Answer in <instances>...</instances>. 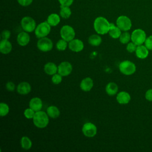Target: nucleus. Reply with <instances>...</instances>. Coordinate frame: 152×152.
I'll return each mask as SVG.
<instances>
[{"instance_id":"24","label":"nucleus","mask_w":152,"mask_h":152,"mask_svg":"<svg viewBox=\"0 0 152 152\" xmlns=\"http://www.w3.org/2000/svg\"><path fill=\"white\" fill-rule=\"evenodd\" d=\"M60 21L61 18L59 15L56 13L50 14L47 18V22L51 27L56 26L60 23Z\"/></svg>"},{"instance_id":"4","label":"nucleus","mask_w":152,"mask_h":152,"mask_svg":"<svg viewBox=\"0 0 152 152\" xmlns=\"http://www.w3.org/2000/svg\"><path fill=\"white\" fill-rule=\"evenodd\" d=\"M51 26L46 21H43L39 24L34 30V34L36 37L40 39L46 37L50 32Z\"/></svg>"},{"instance_id":"27","label":"nucleus","mask_w":152,"mask_h":152,"mask_svg":"<svg viewBox=\"0 0 152 152\" xmlns=\"http://www.w3.org/2000/svg\"><path fill=\"white\" fill-rule=\"evenodd\" d=\"M71 10L69 7L67 6H61L60 5V16L65 19L68 18L71 15Z\"/></svg>"},{"instance_id":"5","label":"nucleus","mask_w":152,"mask_h":152,"mask_svg":"<svg viewBox=\"0 0 152 152\" xmlns=\"http://www.w3.org/2000/svg\"><path fill=\"white\" fill-rule=\"evenodd\" d=\"M131 41L137 46L143 45L146 40L147 36L145 31L141 28L135 29L131 33Z\"/></svg>"},{"instance_id":"38","label":"nucleus","mask_w":152,"mask_h":152,"mask_svg":"<svg viewBox=\"0 0 152 152\" xmlns=\"http://www.w3.org/2000/svg\"><path fill=\"white\" fill-rule=\"evenodd\" d=\"M33 0H17L18 3L23 7H27L30 5Z\"/></svg>"},{"instance_id":"17","label":"nucleus","mask_w":152,"mask_h":152,"mask_svg":"<svg viewBox=\"0 0 152 152\" xmlns=\"http://www.w3.org/2000/svg\"><path fill=\"white\" fill-rule=\"evenodd\" d=\"M135 55L136 56L141 59H145L149 54V50L147 49V48L143 45H138L137 47L136 50H135Z\"/></svg>"},{"instance_id":"10","label":"nucleus","mask_w":152,"mask_h":152,"mask_svg":"<svg viewBox=\"0 0 152 152\" xmlns=\"http://www.w3.org/2000/svg\"><path fill=\"white\" fill-rule=\"evenodd\" d=\"M97 132V126L92 122H87L84 124L82 127V132L84 136L88 138L94 137Z\"/></svg>"},{"instance_id":"19","label":"nucleus","mask_w":152,"mask_h":152,"mask_svg":"<svg viewBox=\"0 0 152 152\" xmlns=\"http://www.w3.org/2000/svg\"><path fill=\"white\" fill-rule=\"evenodd\" d=\"M12 44L8 40H1L0 42V52L2 54L7 55L10 53L12 50Z\"/></svg>"},{"instance_id":"34","label":"nucleus","mask_w":152,"mask_h":152,"mask_svg":"<svg viewBox=\"0 0 152 152\" xmlns=\"http://www.w3.org/2000/svg\"><path fill=\"white\" fill-rule=\"evenodd\" d=\"M144 45L149 50H152V35L147 37L144 42Z\"/></svg>"},{"instance_id":"35","label":"nucleus","mask_w":152,"mask_h":152,"mask_svg":"<svg viewBox=\"0 0 152 152\" xmlns=\"http://www.w3.org/2000/svg\"><path fill=\"white\" fill-rule=\"evenodd\" d=\"M11 36V31L8 30H4L1 33V38L4 40H8Z\"/></svg>"},{"instance_id":"13","label":"nucleus","mask_w":152,"mask_h":152,"mask_svg":"<svg viewBox=\"0 0 152 152\" xmlns=\"http://www.w3.org/2000/svg\"><path fill=\"white\" fill-rule=\"evenodd\" d=\"M31 85L27 81L21 82L17 86V91L21 95H27L31 91Z\"/></svg>"},{"instance_id":"25","label":"nucleus","mask_w":152,"mask_h":152,"mask_svg":"<svg viewBox=\"0 0 152 152\" xmlns=\"http://www.w3.org/2000/svg\"><path fill=\"white\" fill-rule=\"evenodd\" d=\"M102 42V37L100 36L98 34H92L90 36H89L88 39V43L93 46H99Z\"/></svg>"},{"instance_id":"16","label":"nucleus","mask_w":152,"mask_h":152,"mask_svg":"<svg viewBox=\"0 0 152 152\" xmlns=\"http://www.w3.org/2000/svg\"><path fill=\"white\" fill-rule=\"evenodd\" d=\"M116 99L118 103L121 104H126L130 102L131 96L128 92L122 91L117 93Z\"/></svg>"},{"instance_id":"26","label":"nucleus","mask_w":152,"mask_h":152,"mask_svg":"<svg viewBox=\"0 0 152 152\" xmlns=\"http://www.w3.org/2000/svg\"><path fill=\"white\" fill-rule=\"evenodd\" d=\"M21 147L25 150H30L32 147V141L29 137L27 136H23L20 140Z\"/></svg>"},{"instance_id":"23","label":"nucleus","mask_w":152,"mask_h":152,"mask_svg":"<svg viewBox=\"0 0 152 152\" xmlns=\"http://www.w3.org/2000/svg\"><path fill=\"white\" fill-rule=\"evenodd\" d=\"M46 113L49 117L52 118V119H56L58 118L60 115V110L58 107L56 106H49L46 109Z\"/></svg>"},{"instance_id":"12","label":"nucleus","mask_w":152,"mask_h":152,"mask_svg":"<svg viewBox=\"0 0 152 152\" xmlns=\"http://www.w3.org/2000/svg\"><path fill=\"white\" fill-rule=\"evenodd\" d=\"M84 45L82 40L78 39H74L68 42L69 49L74 52H80L84 49Z\"/></svg>"},{"instance_id":"9","label":"nucleus","mask_w":152,"mask_h":152,"mask_svg":"<svg viewBox=\"0 0 152 152\" xmlns=\"http://www.w3.org/2000/svg\"><path fill=\"white\" fill-rule=\"evenodd\" d=\"M116 24L123 31L129 30L132 27V21L131 19L126 15H121L118 17L116 19Z\"/></svg>"},{"instance_id":"21","label":"nucleus","mask_w":152,"mask_h":152,"mask_svg":"<svg viewBox=\"0 0 152 152\" xmlns=\"http://www.w3.org/2000/svg\"><path fill=\"white\" fill-rule=\"evenodd\" d=\"M121 31L122 30L117 26H115L112 23H110V29L108 33L112 38L115 39H119L122 33Z\"/></svg>"},{"instance_id":"37","label":"nucleus","mask_w":152,"mask_h":152,"mask_svg":"<svg viewBox=\"0 0 152 152\" xmlns=\"http://www.w3.org/2000/svg\"><path fill=\"white\" fill-rule=\"evenodd\" d=\"M61 6L69 7L73 3L74 0H58Z\"/></svg>"},{"instance_id":"30","label":"nucleus","mask_w":152,"mask_h":152,"mask_svg":"<svg viewBox=\"0 0 152 152\" xmlns=\"http://www.w3.org/2000/svg\"><path fill=\"white\" fill-rule=\"evenodd\" d=\"M68 46V42L61 39L57 42L56 44V48L59 51H64L66 49Z\"/></svg>"},{"instance_id":"32","label":"nucleus","mask_w":152,"mask_h":152,"mask_svg":"<svg viewBox=\"0 0 152 152\" xmlns=\"http://www.w3.org/2000/svg\"><path fill=\"white\" fill-rule=\"evenodd\" d=\"M35 111L33 110L31 108H30V107L28 108H26L24 111V115L25 116V118H26L27 119H33L34 114H35Z\"/></svg>"},{"instance_id":"8","label":"nucleus","mask_w":152,"mask_h":152,"mask_svg":"<svg viewBox=\"0 0 152 152\" xmlns=\"http://www.w3.org/2000/svg\"><path fill=\"white\" fill-rule=\"evenodd\" d=\"M36 45L37 49L43 52L50 51L53 48V42L52 40L47 37L39 39Z\"/></svg>"},{"instance_id":"11","label":"nucleus","mask_w":152,"mask_h":152,"mask_svg":"<svg viewBox=\"0 0 152 152\" xmlns=\"http://www.w3.org/2000/svg\"><path fill=\"white\" fill-rule=\"evenodd\" d=\"M72 71V65L68 61L61 62L58 66V72L62 77L69 75Z\"/></svg>"},{"instance_id":"3","label":"nucleus","mask_w":152,"mask_h":152,"mask_svg":"<svg viewBox=\"0 0 152 152\" xmlns=\"http://www.w3.org/2000/svg\"><path fill=\"white\" fill-rule=\"evenodd\" d=\"M119 69L124 75H131L135 72L136 65L131 61L125 60L119 64Z\"/></svg>"},{"instance_id":"31","label":"nucleus","mask_w":152,"mask_h":152,"mask_svg":"<svg viewBox=\"0 0 152 152\" xmlns=\"http://www.w3.org/2000/svg\"><path fill=\"white\" fill-rule=\"evenodd\" d=\"M51 81L52 83L54 84H56V85L59 84L62 81V76L61 74H59L58 72L56 73L53 75H52Z\"/></svg>"},{"instance_id":"1","label":"nucleus","mask_w":152,"mask_h":152,"mask_svg":"<svg viewBox=\"0 0 152 152\" xmlns=\"http://www.w3.org/2000/svg\"><path fill=\"white\" fill-rule=\"evenodd\" d=\"M93 27L95 31L97 34L103 35L109 33L110 23L104 17H98L94 21Z\"/></svg>"},{"instance_id":"7","label":"nucleus","mask_w":152,"mask_h":152,"mask_svg":"<svg viewBox=\"0 0 152 152\" xmlns=\"http://www.w3.org/2000/svg\"><path fill=\"white\" fill-rule=\"evenodd\" d=\"M60 36L62 39L69 42L75 38V32L72 27L69 25H64L60 30Z\"/></svg>"},{"instance_id":"2","label":"nucleus","mask_w":152,"mask_h":152,"mask_svg":"<svg viewBox=\"0 0 152 152\" xmlns=\"http://www.w3.org/2000/svg\"><path fill=\"white\" fill-rule=\"evenodd\" d=\"M32 119L34 126L40 129L46 128L49 122V116L47 113L42 110L36 112Z\"/></svg>"},{"instance_id":"29","label":"nucleus","mask_w":152,"mask_h":152,"mask_svg":"<svg viewBox=\"0 0 152 152\" xmlns=\"http://www.w3.org/2000/svg\"><path fill=\"white\" fill-rule=\"evenodd\" d=\"M10 112V107L9 106L4 102H1L0 103V116L1 117H4L7 116Z\"/></svg>"},{"instance_id":"39","label":"nucleus","mask_w":152,"mask_h":152,"mask_svg":"<svg viewBox=\"0 0 152 152\" xmlns=\"http://www.w3.org/2000/svg\"><path fill=\"white\" fill-rule=\"evenodd\" d=\"M145 98L149 102H152V88L147 90L145 94Z\"/></svg>"},{"instance_id":"22","label":"nucleus","mask_w":152,"mask_h":152,"mask_svg":"<svg viewBox=\"0 0 152 152\" xmlns=\"http://www.w3.org/2000/svg\"><path fill=\"white\" fill-rule=\"evenodd\" d=\"M105 91L109 96H113L118 93V86L115 83L110 82L107 83V85L106 86Z\"/></svg>"},{"instance_id":"6","label":"nucleus","mask_w":152,"mask_h":152,"mask_svg":"<svg viewBox=\"0 0 152 152\" xmlns=\"http://www.w3.org/2000/svg\"><path fill=\"white\" fill-rule=\"evenodd\" d=\"M21 26L24 31L31 33L35 30L37 26L35 20L32 17L26 16L21 20Z\"/></svg>"},{"instance_id":"20","label":"nucleus","mask_w":152,"mask_h":152,"mask_svg":"<svg viewBox=\"0 0 152 152\" xmlns=\"http://www.w3.org/2000/svg\"><path fill=\"white\" fill-rule=\"evenodd\" d=\"M45 72L49 75H53L58 72V66L53 62H47L43 68Z\"/></svg>"},{"instance_id":"28","label":"nucleus","mask_w":152,"mask_h":152,"mask_svg":"<svg viewBox=\"0 0 152 152\" xmlns=\"http://www.w3.org/2000/svg\"><path fill=\"white\" fill-rule=\"evenodd\" d=\"M119 40L122 44H127L130 42V40H131V36L128 31H124L121 33Z\"/></svg>"},{"instance_id":"18","label":"nucleus","mask_w":152,"mask_h":152,"mask_svg":"<svg viewBox=\"0 0 152 152\" xmlns=\"http://www.w3.org/2000/svg\"><path fill=\"white\" fill-rule=\"evenodd\" d=\"M29 107L35 112L41 110L43 107V102L42 99L37 97L31 99L29 102Z\"/></svg>"},{"instance_id":"15","label":"nucleus","mask_w":152,"mask_h":152,"mask_svg":"<svg viewBox=\"0 0 152 152\" xmlns=\"http://www.w3.org/2000/svg\"><path fill=\"white\" fill-rule=\"evenodd\" d=\"M94 85V82L92 78L90 77H86L83 78L80 84V88L85 92L90 91Z\"/></svg>"},{"instance_id":"14","label":"nucleus","mask_w":152,"mask_h":152,"mask_svg":"<svg viewBox=\"0 0 152 152\" xmlns=\"http://www.w3.org/2000/svg\"><path fill=\"white\" fill-rule=\"evenodd\" d=\"M30 40V36L28 33L26 31H22L18 34L17 37V43L21 46H25L27 45Z\"/></svg>"},{"instance_id":"36","label":"nucleus","mask_w":152,"mask_h":152,"mask_svg":"<svg viewBox=\"0 0 152 152\" xmlns=\"http://www.w3.org/2000/svg\"><path fill=\"white\" fill-rule=\"evenodd\" d=\"M5 87L8 91H13L15 88V85L12 81H8L5 84Z\"/></svg>"},{"instance_id":"33","label":"nucleus","mask_w":152,"mask_h":152,"mask_svg":"<svg viewBox=\"0 0 152 152\" xmlns=\"http://www.w3.org/2000/svg\"><path fill=\"white\" fill-rule=\"evenodd\" d=\"M137 45L136 44H135L134 42H132V41L130 42H129L128 43L126 44V50L129 52V53H133L135 52L137 49Z\"/></svg>"}]
</instances>
